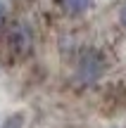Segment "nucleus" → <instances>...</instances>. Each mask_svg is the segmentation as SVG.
<instances>
[{
    "mask_svg": "<svg viewBox=\"0 0 126 128\" xmlns=\"http://www.w3.org/2000/svg\"><path fill=\"white\" fill-rule=\"evenodd\" d=\"M102 71H105V57L98 50L83 52V57L79 62V74H76L79 81L81 83H93V81H98L102 76Z\"/></svg>",
    "mask_w": 126,
    "mask_h": 128,
    "instance_id": "f257e3e1",
    "label": "nucleus"
},
{
    "mask_svg": "<svg viewBox=\"0 0 126 128\" xmlns=\"http://www.w3.org/2000/svg\"><path fill=\"white\" fill-rule=\"evenodd\" d=\"M31 31H29L26 24H17V26L12 28V45L17 48L19 52H29L31 50Z\"/></svg>",
    "mask_w": 126,
    "mask_h": 128,
    "instance_id": "f03ea898",
    "label": "nucleus"
},
{
    "mask_svg": "<svg viewBox=\"0 0 126 128\" xmlns=\"http://www.w3.org/2000/svg\"><path fill=\"white\" fill-rule=\"evenodd\" d=\"M60 2L64 7V12H69V14H81L90 7V0H60Z\"/></svg>",
    "mask_w": 126,
    "mask_h": 128,
    "instance_id": "7ed1b4c3",
    "label": "nucleus"
},
{
    "mask_svg": "<svg viewBox=\"0 0 126 128\" xmlns=\"http://www.w3.org/2000/svg\"><path fill=\"white\" fill-rule=\"evenodd\" d=\"M0 128H24V112H14L3 121Z\"/></svg>",
    "mask_w": 126,
    "mask_h": 128,
    "instance_id": "20e7f679",
    "label": "nucleus"
},
{
    "mask_svg": "<svg viewBox=\"0 0 126 128\" xmlns=\"http://www.w3.org/2000/svg\"><path fill=\"white\" fill-rule=\"evenodd\" d=\"M121 24H124V26H126V2L121 5Z\"/></svg>",
    "mask_w": 126,
    "mask_h": 128,
    "instance_id": "39448f33",
    "label": "nucleus"
},
{
    "mask_svg": "<svg viewBox=\"0 0 126 128\" xmlns=\"http://www.w3.org/2000/svg\"><path fill=\"white\" fill-rule=\"evenodd\" d=\"M5 22V2H0V24Z\"/></svg>",
    "mask_w": 126,
    "mask_h": 128,
    "instance_id": "423d86ee",
    "label": "nucleus"
}]
</instances>
